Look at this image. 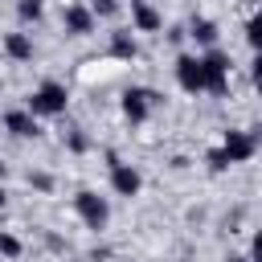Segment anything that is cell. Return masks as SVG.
<instances>
[{"label":"cell","instance_id":"1","mask_svg":"<svg viewBox=\"0 0 262 262\" xmlns=\"http://www.w3.org/2000/svg\"><path fill=\"white\" fill-rule=\"evenodd\" d=\"M254 151H258V135H254V131H229L225 143L209 151V164H213V168H229V164L250 160Z\"/></svg>","mask_w":262,"mask_h":262},{"label":"cell","instance_id":"2","mask_svg":"<svg viewBox=\"0 0 262 262\" xmlns=\"http://www.w3.org/2000/svg\"><path fill=\"white\" fill-rule=\"evenodd\" d=\"M66 102H70V90L61 86V82H41L33 94H29V115L37 119V115H61L66 111Z\"/></svg>","mask_w":262,"mask_h":262},{"label":"cell","instance_id":"3","mask_svg":"<svg viewBox=\"0 0 262 262\" xmlns=\"http://www.w3.org/2000/svg\"><path fill=\"white\" fill-rule=\"evenodd\" d=\"M74 213H78L90 229H102L106 217H111V205H106V196H98L94 188H82V192L74 196Z\"/></svg>","mask_w":262,"mask_h":262},{"label":"cell","instance_id":"4","mask_svg":"<svg viewBox=\"0 0 262 262\" xmlns=\"http://www.w3.org/2000/svg\"><path fill=\"white\" fill-rule=\"evenodd\" d=\"M201 78H205V90L221 94V90L229 86V57H225L221 49H209V53L201 57Z\"/></svg>","mask_w":262,"mask_h":262},{"label":"cell","instance_id":"5","mask_svg":"<svg viewBox=\"0 0 262 262\" xmlns=\"http://www.w3.org/2000/svg\"><path fill=\"white\" fill-rule=\"evenodd\" d=\"M176 82H180V90L201 94V90H205V78H201V57L180 53V57H176Z\"/></svg>","mask_w":262,"mask_h":262},{"label":"cell","instance_id":"6","mask_svg":"<svg viewBox=\"0 0 262 262\" xmlns=\"http://www.w3.org/2000/svg\"><path fill=\"white\" fill-rule=\"evenodd\" d=\"M156 102H160V94H156V90H139V86H135V90H127V94H123V115H127L131 123H143V119H147V111H151Z\"/></svg>","mask_w":262,"mask_h":262},{"label":"cell","instance_id":"7","mask_svg":"<svg viewBox=\"0 0 262 262\" xmlns=\"http://www.w3.org/2000/svg\"><path fill=\"white\" fill-rule=\"evenodd\" d=\"M139 172L131 168V164H119V160H111V188L119 192V196H135L139 192Z\"/></svg>","mask_w":262,"mask_h":262},{"label":"cell","instance_id":"8","mask_svg":"<svg viewBox=\"0 0 262 262\" xmlns=\"http://www.w3.org/2000/svg\"><path fill=\"white\" fill-rule=\"evenodd\" d=\"M61 20H66V33H74V37H86V33L94 29V12H90L86 4H66Z\"/></svg>","mask_w":262,"mask_h":262},{"label":"cell","instance_id":"9","mask_svg":"<svg viewBox=\"0 0 262 262\" xmlns=\"http://www.w3.org/2000/svg\"><path fill=\"white\" fill-rule=\"evenodd\" d=\"M4 127H8L16 139H37V135H41V127H37V119H33L29 111H8V115H4Z\"/></svg>","mask_w":262,"mask_h":262},{"label":"cell","instance_id":"10","mask_svg":"<svg viewBox=\"0 0 262 262\" xmlns=\"http://www.w3.org/2000/svg\"><path fill=\"white\" fill-rule=\"evenodd\" d=\"M131 20H135V29L139 33H156L164 20H160V12L147 4V0H131Z\"/></svg>","mask_w":262,"mask_h":262},{"label":"cell","instance_id":"11","mask_svg":"<svg viewBox=\"0 0 262 262\" xmlns=\"http://www.w3.org/2000/svg\"><path fill=\"white\" fill-rule=\"evenodd\" d=\"M4 53H8L12 61H33V41H29V33H8V37H4Z\"/></svg>","mask_w":262,"mask_h":262},{"label":"cell","instance_id":"12","mask_svg":"<svg viewBox=\"0 0 262 262\" xmlns=\"http://www.w3.org/2000/svg\"><path fill=\"white\" fill-rule=\"evenodd\" d=\"M111 53H115V57H127V61H131V57L139 53V49H135V37H131L127 29H119V33H111Z\"/></svg>","mask_w":262,"mask_h":262},{"label":"cell","instance_id":"13","mask_svg":"<svg viewBox=\"0 0 262 262\" xmlns=\"http://www.w3.org/2000/svg\"><path fill=\"white\" fill-rule=\"evenodd\" d=\"M188 37H192L196 45H213V41H217V25L201 16V20H192V33H188Z\"/></svg>","mask_w":262,"mask_h":262},{"label":"cell","instance_id":"14","mask_svg":"<svg viewBox=\"0 0 262 262\" xmlns=\"http://www.w3.org/2000/svg\"><path fill=\"white\" fill-rule=\"evenodd\" d=\"M41 8H45L41 0H16V12H20L25 20H37V16H41Z\"/></svg>","mask_w":262,"mask_h":262},{"label":"cell","instance_id":"15","mask_svg":"<svg viewBox=\"0 0 262 262\" xmlns=\"http://www.w3.org/2000/svg\"><path fill=\"white\" fill-rule=\"evenodd\" d=\"M90 12L94 16H115L119 12V0H90Z\"/></svg>","mask_w":262,"mask_h":262},{"label":"cell","instance_id":"16","mask_svg":"<svg viewBox=\"0 0 262 262\" xmlns=\"http://www.w3.org/2000/svg\"><path fill=\"white\" fill-rule=\"evenodd\" d=\"M246 41L258 49V41H262V20H258V16H250V20H246Z\"/></svg>","mask_w":262,"mask_h":262},{"label":"cell","instance_id":"17","mask_svg":"<svg viewBox=\"0 0 262 262\" xmlns=\"http://www.w3.org/2000/svg\"><path fill=\"white\" fill-rule=\"evenodd\" d=\"M0 254H4V258H16V254H20V242H16L12 233H0Z\"/></svg>","mask_w":262,"mask_h":262},{"label":"cell","instance_id":"18","mask_svg":"<svg viewBox=\"0 0 262 262\" xmlns=\"http://www.w3.org/2000/svg\"><path fill=\"white\" fill-rule=\"evenodd\" d=\"M229 262H258L254 254H242V258H229Z\"/></svg>","mask_w":262,"mask_h":262},{"label":"cell","instance_id":"19","mask_svg":"<svg viewBox=\"0 0 262 262\" xmlns=\"http://www.w3.org/2000/svg\"><path fill=\"white\" fill-rule=\"evenodd\" d=\"M0 205H4V184H0Z\"/></svg>","mask_w":262,"mask_h":262}]
</instances>
